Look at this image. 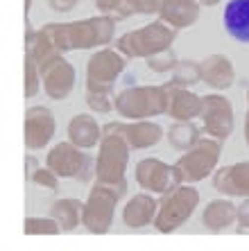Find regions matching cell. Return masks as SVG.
Wrapping results in <instances>:
<instances>
[{"label": "cell", "instance_id": "cell-3", "mask_svg": "<svg viewBox=\"0 0 249 251\" xmlns=\"http://www.w3.org/2000/svg\"><path fill=\"white\" fill-rule=\"evenodd\" d=\"M113 109L127 120H150L168 111V88L166 84L122 88L113 98Z\"/></svg>", "mask_w": 249, "mask_h": 251}, {"label": "cell", "instance_id": "cell-21", "mask_svg": "<svg viewBox=\"0 0 249 251\" xmlns=\"http://www.w3.org/2000/svg\"><path fill=\"white\" fill-rule=\"evenodd\" d=\"M238 222V206L231 199H215L202 213V224L209 231H224Z\"/></svg>", "mask_w": 249, "mask_h": 251}, {"label": "cell", "instance_id": "cell-14", "mask_svg": "<svg viewBox=\"0 0 249 251\" xmlns=\"http://www.w3.org/2000/svg\"><path fill=\"white\" fill-rule=\"evenodd\" d=\"M213 188L226 197H249V161L224 165L215 172Z\"/></svg>", "mask_w": 249, "mask_h": 251}, {"label": "cell", "instance_id": "cell-37", "mask_svg": "<svg viewBox=\"0 0 249 251\" xmlns=\"http://www.w3.org/2000/svg\"><path fill=\"white\" fill-rule=\"evenodd\" d=\"M197 2H199L202 7H215L218 2H220V0H197Z\"/></svg>", "mask_w": 249, "mask_h": 251}, {"label": "cell", "instance_id": "cell-36", "mask_svg": "<svg viewBox=\"0 0 249 251\" xmlns=\"http://www.w3.org/2000/svg\"><path fill=\"white\" fill-rule=\"evenodd\" d=\"M36 168H39V161H36L34 156H28V158H25V176H29Z\"/></svg>", "mask_w": 249, "mask_h": 251}, {"label": "cell", "instance_id": "cell-30", "mask_svg": "<svg viewBox=\"0 0 249 251\" xmlns=\"http://www.w3.org/2000/svg\"><path fill=\"white\" fill-rule=\"evenodd\" d=\"M177 54L172 52V48L170 50H163V52H157L152 54V57H147V68L152 70V73H172V68L177 66Z\"/></svg>", "mask_w": 249, "mask_h": 251}, {"label": "cell", "instance_id": "cell-18", "mask_svg": "<svg viewBox=\"0 0 249 251\" xmlns=\"http://www.w3.org/2000/svg\"><path fill=\"white\" fill-rule=\"evenodd\" d=\"M120 131L127 138L132 150H147L154 147L163 138V127L152 120H134V123H120Z\"/></svg>", "mask_w": 249, "mask_h": 251}, {"label": "cell", "instance_id": "cell-17", "mask_svg": "<svg viewBox=\"0 0 249 251\" xmlns=\"http://www.w3.org/2000/svg\"><path fill=\"white\" fill-rule=\"evenodd\" d=\"M202 5L197 0H166L159 12V21L168 23L174 29H184L197 23Z\"/></svg>", "mask_w": 249, "mask_h": 251}, {"label": "cell", "instance_id": "cell-1", "mask_svg": "<svg viewBox=\"0 0 249 251\" xmlns=\"http://www.w3.org/2000/svg\"><path fill=\"white\" fill-rule=\"evenodd\" d=\"M43 32L59 52H70V50H91L100 48L113 39L116 32V18L111 16H93L84 21H70V23H48L43 25Z\"/></svg>", "mask_w": 249, "mask_h": 251}, {"label": "cell", "instance_id": "cell-31", "mask_svg": "<svg viewBox=\"0 0 249 251\" xmlns=\"http://www.w3.org/2000/svg\"><path fill=\"white\" fill-rule=\"evenodd\" d=\"M28 179L32 183H36L39 188H46V190H57V188H59V179H61V176H59L53 168H48V165L43 168V165H39V168H36L34 172L28 176Z\"/></svg>", "mask_w": 249, "mask_h": 251}, {"label": "cell", "instance_id": "cell-24", "mask_svg": "<svg viewBox=\"0 0 249 251\" xmlns=\"http://www.w3.org/2000/svg\"><path fill=\"white\" fill-rule=\"evenodd\" d=\"M82 208H84V204H80L77 199L64 197V199H57L50 206V217L57 220L61 231H73L82 222Z\"/></svg>", "mask_w": 249, "mask_h": 251}, {"label": "cell", "instance_id": "cell-34", "mask_svg": "<svg viewBox=\"0 0 249 251\" xmlns=\"http://www.w3.org/2000/svg\"><path fill=\"white\" fill-rule=\"evenodd\" d=\"M238 231H249V197L238 206Z\"/></svg>", "mask_w": 249, "mask_h": 251}, {"label": "cell", "instance_id": "cell-10", "mask_svg": "<svg viewBox=\"0 0 249 251\" xmlns=\"http://www.w3.org/2000/svg\"><path fill=\"white\" fill-rule=\"evenodd\" d=\"M41 68V82L48 98L53 100H66L70 91L75 88V68L61 52H55L48 57Z\"/></svg>", "mask_w": 249, "mask_h": 251}, {"label": "cell", "instance_id": "cell-4", "mask_svg": "<svg viewBox=\"0 0 249 251\" xmlns=\"http://www.w3.org/2000/svg\"><path fill=\"white\" fill-rule=\"evenodd\" d=\"M177 36V29L170 27L163 21H154L150 25H143L138 29L125 32L116 41V48L120 50L125 57L132 59H147L152 54L170 50Z\"/></svg>", "mask_w": 249, "mask_h": 251}, {"label": "cell", "instance_id": "cell-6", "mask_svg": "<svg viewBox=\"0 0 249 251\" xmlns=\"http://www.w3.org/2000/svg\"><path fill=\"white\" fill-rule=\"evenodd\" d=\"M125 193L122 186H109V183H95L84 201L82 208V224L91 231V233H107L113 222V213H116V204L120 195Z\"/></svg>", "mask_w": 249, "mask_h": 251}, {"label": "cell", "instance_id": "cell-22", "mask_svg": "<svg viewBox=\"0 0 249 251\" xmlns=\"http://www.w3.org/2000/svg\"><path fill=\"white\" fill-rule=\"evenodd\" d=\"M224 27L240 43H249V0H231L224 7Z\"/></svg>", "mask_w": 249, "mask_h": 251}, {"label": "cell", "instance_id": "cell-8", "mask_svg": "<svg viewBox=\"0 0 249 251\" xmlns=\"http://www.w3.org/2000/svg\"><path fill=\"white\" fill-rule=\"evenodd\" d=\"M125 54L120 50L102 48L88 59L86 64V91H107L111 93L116 79L125 70Z\"/></svg>", "mask_w": 249, "mask_h": 251}, {"label": "cell", "instance_id": "cell-9", "mask_svg": "<svg viewBox=\"0 0 249 251\" xmlns=\"http://www.w3.org/2000/svg\"><path fill=\"white\" fill-rule=\"evenodd\" d=\"M93 158L82 152V147L75 143H59L55 145L46 156V165L53 168L61 179H80L86 181L91 172Z\"/></svg>", "mask_w": 249, "mask_h": 251}, {"label": "cell", "instance_id": "cell-28", "mask_svg": "<svg viewBox=\"0 0 249 251\" xmlns=\"http://www.w3.org/2000/svg\"><path fill=\"white\" fill-rule=\"evenodd\" d=\"M41 68L34 59L25 54V98H34L41 88Z\"/></svg>", "mask_w": 249, "mask_h": 251}, {"label": "cell", "instance_id": "cell-5", "mask_svg": "<svg viewBox=\"0 0 249 251\" xmlns=\"http://www.w3.org/2000/svg\"><path fill=\"white\" fill-rule=\"evenodd\" d=\"M197 204H199V193L197 188L191 183H179V186L163 195V199L159 201L157 220L154 226L161 233H172L188 217L195 213Z\"/></svg>", "mask_w": 249, "mask_h": 251}, {"label": "cell", "instance_id": "cell-11", "mask_svg": "<svg viewBox=\"0 0 249 251\" xmlns=\"http://www.w3.org/2000/svg\"><path fill=\"white\" fill-rule=\"evenodd\" d=\"M136 181L143 190L152 195H166L181 183L174 165L163 163L161 158H143L136 165Z\"/></svg>", "mask_w": 249, "mask_h": 251}, {"label": "cell", "instance_id": "cell-32", "mask_svg": "<svg viewBox=\"0 0 249 251\" xmlns=\"http://www.w3.org/2000/svg\"><path fill=\"white\" fill-rule=\"evenodd\" d=\"M86 104L98 113L113 111V98L107 91H86Z\"/></svg>", "mask_w": 249, "mask_h": 251}, {"label": "cell", "instance_id": "cell-7", "mask_svg": "<svg viewBox=\"0 0 249 251\" xmlns=\"http://www.w3.org/2000/svg\"><path fill=\"white\" fill-rule=\"evenodd\" d=\"M222 140L218 138H199L197 145H193L188 152H184L179 156V161L174 163L177 172H179V179L181 183H195V181H202L206 176L211 175L220 161V154H222Z\"/></svg>", "mask_w": 249, "mask_h": 251}, {"label": "cell", "instance_id": "cell-27", "mask_svg": "<svg viewBox=\"0 0 249 251\" xmlns=\"http://www.w3.org/2000/svg\"><path fill=\"white\" fill-rule=\"evenodd\" d=\"M23 231L28 235H57L61 226L55 217H28L23 224Z\"/></svg>", "mask_w": 249, "mask_h": 251}, {"label": "cell", "instance_id": "cell-39", "mask_svg": "<svg viewBox=\"0 0 249 251\" xmlns=\"http://www.w3.org/2000/svg\"><path fill=\"white\" fill-rule=\"evenodd\" d=\"M29 7H32V0H25V18L29 16Z\"/></svg>", "mask_w": 249, "mask_h": 251}, {"label": "cell", "instance_id": "cell-16", "mask_svg": "<svg viewBox=\"0 0 249 251\" xmlns=\"http://www.w3.org/2000/svg\"><path fill=\"white\" fill-rule=\"evenodd\" d=\"M157 210L159 201L152 197V193H138L134 195L122 208V222L129 228H143L147 224H154Z\"/></svg>", "mask_w": 249, "mask_h": 251}, {"label": "cell", "instance_id": "cell-13", "mask_svg": "<svg viewBox=\"0 0 249 251\" xmlns=\"http://www.w3.org/2000/svg\"><path fill=\"white\" fill-rule=\"evenodd\" d=\"M57 131V120L46 106H32L25 111V147L41 150L53 140Z\"/></svg>", "mask_w": 249, "mask_h": 251}, {"label": "cell", "instance_id": "cell-20", "mask_svg": "<svg viewBox=\"0 0 249 251\" xmlns=\"http://www.w3.org/2000/svg\"><path fill=\"white\" fill-rule=\"evenodd\" d=\"M68 140L75 143L77 147H82V150L98 147L100 140H102V127L93 116L80 113L68 123Z\"/></svg>", "mask_w": 249, "mask_h": 251}, {"label": "cell", "instance_id": "cell-38", "mask_svg": "<svg viewBox=\"0 0 249 251\" xmlns=\"http://www.w3.org/2000/svg\"><path fill=\"white\" fill-rule=\"evenodd\" d=\"M245 140L249 145V111H247V118H245Z\"/></svg>", "mask_w": 249, "mask_h": 251}, {"label": "cell", "instance_id": "cell-2", "mask_svg": "<svg viewBox=\"0 0 249 251\" xmlns=\"http://www.w3.org/2000/svg\"><path fill=\"white\" fill-rule=\"evenodd\" d=\"M129 147L127 138L120 131V123H109L102 127L98 158H95V179L98 183L109 186H125V172L129 165Z\"/></svg>", "mask_w": 249, "mask_h": 251}, {"label": "cell", "instance_id": "cell-33", "mask_svg": "<svg viewBox=\"0 0 249 251\" xmlns=\"http://www.w3.org/2000/svg\"><path fill=\"white\" fill-rule=\"evenodd\" d=\"M132 14H159L166 0H125Z\"/></svg>", "mask_w": 249, "mask_h": 251}, {"label": "cell", "instance_id": "cell-19", "mask_svg": "<svg viewBox=\"0 0 249 251\" xmlns=\"http://www.w3.org/2000/svg\"><path fill=\"white\" fill-rule=\"evenodd\" d=\"M233 79H236L233 64L224 54H209L202 61V82H206L211 88L226 91L233 84Z\"/></svg>", "mask_w": 249, "mask_h": 251}, {"label": "cell", "instance_id": "cell-35", "mask_svg": "<svg viewBox=\"0 0 249 251\" xmlns=\"http://www.w3.org/2000/svg\"><path fill=\"white\" fill-rule=\"evenodd\" d=\"M77 2H80V0H48V5L59 14H68L70 9H75L77 7Z\"/></svg>", "mask_w": 249, "mask_h": 251}, {"label": "cell", "instance_id": "cell-15", "mask_svg": "<svg viewBox=\"0 0 249 251\" xmlns=\"http://www.w3.org/2000/svg\"><path fill=\"white\" fill-rule=\"evenodd\" d=\"M166 88H168V111L166 113L172 120H195L202 116L204 98L174 82H168Z\"/></svg>", "mask_w": 249, "mask_h": 251}, {"label": "cell", "instance_id": "cell-29", "mask_svg": "<svg viewBox=\"0 0 249 251\" xmlns=\"http://www.w3.org/2000/svg\"><path fill=\"white\" fill-rule=\"evenodd\" d=\"M93 2H95L100 14L116 18V21H125L127 16H132V9L127 7L125 0H93Z\"/></svg>", "mask_w": 249, "mask_h": 251}, {"label": "cell", "instance_id": "cell-23", "mask_svg": "<svg viewBox=\"0 0 249 251\" xmlns=\"http://www.w3.org/2000/svg\"><path fill=\"white\" fill-rule=\"evenodd\" d=\"M55 52H59V50L53 46V41L48 39L46 32L43 29H32L29 18H25V54H29L41 66L48 57H53Z\"/></svg>", "mask_w": 249, "mask_h": 251}, {"label": "cell", "instance_id": "cell-26", "mask_svg": "<svg viewBox=\"0 0 249 251\" xmlns=\"http://www.w3.org/2000/svg\"><path fill=\"white\" fill-rule=\"evenodd\" d=\"M202 79V64H197V61H177V66L172 68V82L179 84V86H193Z\"/></svg>", "mask_w": 249, "mask_h": 251}, {"label": "cell", "instance_id": "cell-12", "mask_svg": "<svg viewBox=\"0 0 249 251\" xmlns=\"http://www.w3.org/2000/svg\"><path fill=\"white\" fill-rule=\"evenodd\" d=\"M202 129L204 134L218 140H226L233 131V106L224 95H204L202 106Z\"/></svg>", "mask_w": 249, "mask_h": 251}, {"label": "cell", "instance_id": "cell-25", "mask_svg": "<svg viewBox=\"0 0 249 251\" xmlns=\"http://www.w3.org/2000/svg\"><path fill=\"white\" fill-rule=\"evenodd\" d=\"M197 140H199V131L193 125V120H174V125H170L168 143L174 150L188 152L193 145H197Z\"/></svg>", "mask_w": 249, "mask_h": 251}]
</instances>
